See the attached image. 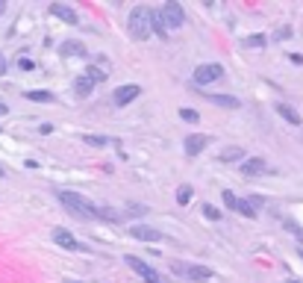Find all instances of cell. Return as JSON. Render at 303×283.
<instances>
[{"instance_id": "1", "label": "cell", "mask_w": 303, "mask_h": 283, "mask_svg": "<svg viewBox=\"0 0 303 283\" xmlns=\"http://www.w3.org/2000/svg\"><path fill=\"white\" fill-rule=\"evenodd\" d=\"M59 198V204L62 207H68L74 216H80V219H94V221H100V207H94V204H88L83 195H77V192H59L56 195Z\"/></svg>"}, {"instance_id": "2", "label": "cell", "mask_w": 303, "mask_h": 283, "mask_svg": "<svg viewBox=\"0 0 303 283\" xmlns=\"http://www.w3.org/2000/svg\"><path fill=\"white\" fill-rule=\"evenodd\" d=\"M130 35L136 41H144L150 35V12L147 9H133V15H130Z\"/></svg>"}, {"instance_id": "3", "label": "cell", "mask_w": 303, "mask_h": 283, "mask_svg": "<svg viewBox=\"0 0 303 283\" xmlns=\"http://www.w3.org/2000/svg\"><path fill=\"white\" fill-rule=\"evenodd\" d=\"M224 77V68L218 65V62H209V65H197L194 68V83L197 86H209V83H215V80H221Z\"/></svg>"}, {"instance_id": "4", "label": "cell", "mask_w": 303, "mask_h": 283, "mask_svg": "<svg viewBox=\"0 0 303 283\" xmlns=\"http://www.w3.org/2000/svg\"><path fill=\"white\" fill-rule=\"evenodd\" d=\"M159 12H162V18H165V27H171V30L183 27V21H186V15H183V6H180V3H165Z\"/></svg>"}, {"instance_id": "5", "label": "cell", "mask_w": 303, "mask_h": 283, "mask_svg": "<svg viewBox=\"0 0 303 283\" xmlns=\"http://www.w3.org/2000/svg\"><path fill=\"white\" fill-rule=\"evenodd\" d=\"M174 272L186 275V278H194V281H209L212 278V272L206 266H189V263H174Z\"/></svg>"}, {"instance_id": "6", "label": "cell", "mask_w": 303, "mask_h": 283, "mask_svg": "<svg viewBox=\"0 0 303 283\" xmlns=\"http://www.w3.org/2000/svg\"><path fill=\"white\" fill-rule=\"evenodd\" d=\"M141 94V86H136V83H130V86H118L115 89V94H112V100L118 103V106H127L130 100H136Z\"/></svg>"}, {"instance_id": "7", "label": "cell", "mask_w": 303, "mask_h": 283, "mask_svg": "<svg viewBox=\"0 0 303 283\" xmlns=\"http://www.w3.org/2000/svg\"><path fill=\"white\" fill-rule=\"evenodd\" d=\"M206 145H209V136H206V133H192V136H186V142H183V148H186L189 157H197Z\"/></svg>"}, {"instance_id": "8", "label": "cell", "mask_w": 303, "mask_h": 283, "mask_svg": "<svg viewBox=\"0 0 303 283\" xmlns=\"http://www.w3.org/2000/svg\"><path fill=\"white\" fill-rule=\"evenodd\" d=\"M130 236L138 239V242H162V233L153 230V227H147V224H133V227H130Z\"/></svg>"}, {"instance_id": "9", "label": "cell", "mask_w": 303, "mask_h": 283, "mask_svg": "<svg viewBox=\"0 0 303 283\" xmlns=\"http://www.w3.org/2000/svg\"><path fill=\"white\" fill-rule=\"evenodd\" d=\"M53 242L59 245V248H68V251H83V245L74 239V233H68L65 227H56L53 230Z\"/></svg>"}, {"instance_id": "10", "label": "cell", "mask_w": 303, "mask_h": 283, "mask_svg": "<svg viewBox=\"0 0 303 283\" xmlns=\"http://www.w3.org/2000/svg\"><path fill=\"white\" fill-rule=\"evenodd\" d=\"M127 263L133 266V272H136V275H141V278H144L147 283H162V281H159V275H156V272H153L150 266H144L141 260H136V257H127Z\"/></svg>"}, {"instance_id": "11", "label": "cell", "mask_w": 303, "mask_h": 283, "mask_svg": "<svg viewBox=\"0 0 303 283\" xmlns=\"http://www.w3.org/2000/svg\"><path fill=\"white\" fill-rule=\"evenodd\" d=\"M242 171H245L248 177H256V174H268V165H265V159H259V157H253V159H245V165H242Z\"/></svg>"}, {"instance_id": "12", "label": "cell", "mask_w": 303, "mask_h": 283, "mask_svg": "<svg viewBox=\"0 0 303 283\" xmlns=\"http://www.w3.org/2000/svg\"><path fill=\"white\" fill-rule=\"evenodd\" d=\"M50 12H53L56 18H62L65 24H77V12H74L71 6H65V3H50Z\"/></svg>"}, {"instance_id": "13", "label": "cell", "mask_w": 303, "mask_h": 283, "mask_svg": "<svg viewBox=\"0 0 303 283\" xmlns=\"http://www.w3.org/2000/svg\"><path fill=\"white\" fill-rule=\"evenodd\" d=\"M59 53H62V56H85V44H83V41H62V44H59Z\"/></svg>"}, {"instance_id": "14", "label": "cell", "mask_w": 303, "mask_h": 283, "mask_svg": "<svg viewBox=\"0 0 303 283\" xmlns=\"http://www.w3.org/2000/svg\"><path fill=\"white\" fill-rule=\"evenodd\" d=\"M206 100H212V103H218V106H227V109H239V106H242V100L233 97V94H206Z\"/></svg>"}, {"instance_id": "15", "label": "cell", "mask_w": 303, "mask_h": 283, "mask_svg": "<svg viewBox=\"0 0 303 283\" xmlns=\"http://www.w3.org/2000/svg\"><path fill=\"white\" fill-rule=\"evenodd\" d=\"M277 112H280L289 124H301V112H298V109H292L289 103H277Z\"/></svg>"}, {"instance_id": "16", "label": "cell", "mask_w": 303, "mask_h": 283, "mask_svg": "<svg viewBox=\"0 0 303 283\" xmlns=\"http://www.w3.org/2000/svg\"><path fill=\"white\" fill-rule=\"evenodd\" d=\"M165 30H168V27H165L162 12H159V9H153V12H150V32H162V35H165Z\"/></svg>"}, {"instance_id": "17", "label": "cell", "mask_w": 303, "mask_h": 283, "mask_svg": "<svg viewBox=\"0 0 303 283\" xmlns=\"http://www.w3.org/2000/svg\"><path fill=\"white\" fill-rule=\"evenodd\" d=\"M91 89H94V83L83 74V77L77 80V94H80V97H88V94H91Z\"/></svg>"}, {"instance_id": "18", "label": "cell", "mask_w": 303, "mask_h": 283, "mask_svg": "<svg viewBox=\"0 0 303 283\" xmlns=\"http://www.w3.org/2000/svg\"><path fill=\"white\" fill-rule=\"evenodd\" d=\"M27 100H35V103H53L56 97L50 92H27Z\"/></svg>"}, {"instance_id": "19", "label": "cell", "mask_w": 303, "mask_h": 283, "mask_svg": "<svg viewBox=\"0 0 303 283\" xmlns=\"http://www.w3.org/2000/svg\"><path fill=\"white\" fill-rule=\"evenodd\" d=\"M83 142H85V145H91V148H106V145H109V139H106V136H88V133L83 136Z\"/></svg>"}, {"instance_id": "20", "label": "cell", "mask_w": 303, "mask_h": 283, "mask_svg": "<svg viewBox=\"0 0 303 283\" xmlns=\"http://www.w3.org/2000/svg\"><path fill=\"white\" fill-rule=\"evenodd\" d=\"M245 157V151L242 148H230V151H224L221 154V162H236V159H242Z\"/></svg>"}, {"instance_id": "21", "label": "cell", "mask_w": 303, "mask_h": 283, "mask_svg": "<svg viewBox=\"0 0 303 283\" xmlns=\"http://www.w3.org/2000/svg\"><path fill=\"white\" fill-rule=\"evenodd\" d=\"M192 195H194V189H192L189 183L177 189V201H180V204H189V201H192Z\"/></svg>"}, {"instance_id": "22", "label": "cell", "mask_w": 303, "mask_h": 283, "mask_svg": "<svg viewBox=\"0 0 303 283\" xmlns=\"http://www.w3.org/2000/svg\"><path fill=\"white\" fill-rule=\"evenodd\" d=\"M221 201H224V207H227V210H239V198H236L230 189H227V192H221Z\"/></svg>"}, {"instance_id": "23", "label": "cell", "mask_w": 303, "mask_h": 283, "mask_svg": "<svg viewBox=\"0 0 303 283\" xmlns=\"http://www.w3.org/2000/svg\"><path fill=\"white\" fill-rule=\"evenodd\" d=\"M239 213L248 216V219H256V207H253L250 201H239Z\"/></svg>"}, {"instance_id": "24", "label": "cell", "mask_w": 303, "mask_h": 283, "mask_svg": "<svg viewBox=\"0 0 303 283\" xmlns=\"http://www.w3.org/2000/svg\"><path fill=\"white\" fill-rule=\"evenodd\" d=\"M203 216H206L209 221H221V213H218V207H212V204H203Z\"/></svg>"}, {"instance_id": "25", "label": "cell", "mask_w": 303, "mask_h": 283, "mask_svg": "<svg viewBox=\"0 0 303 283\" xmlns=\"http://www.w3.org/2000/svg\"><path fill=\"white\" fill-rule=\"evenodd\" d=\"M85 77H88L91 83H103V80H106V74H103L100 68H88V71H85Z\"/></svg>"}, {"instance_id": "26", "label": "cell", "mask_w": 303, "mask_h": 283, "mask_svg": "<svg viewBox=\"0 0 303 283\" xmlns=\"http://www.w3.org/2000/svg\"><path fill=\"white\" fill-rule=\"evenodd\" d=\"M265 44V35H250V38H245V47H262Z\"/></svg>"}, {"instance_id": "27", "label": "cell", "mask_w": 303, "mask_h": 283, "mask_svg": "<svg viewBox=\"0 0 303 283\" xmlns=\"http://www.w3.org/2000/svg\"><path fill=\"white\" fill-rule=\"evenodd\" d=\"M180 118L189 121V124H194V121H197V112H194V109H180Z\"/></svg>"}, {"instance_id": "28", "label": "cell", "mask_w": 303, "mask_h": 283, "mask_svg": "<svg viewBox=\"0 0 303 283\" xmlns=\"http://www.w3.org/2000/svg\"><path fill=\"white\" fill-rule=\"evenodd\" d=\"M18 65H21V68H24V71H32V62H29V59H21V62H18Z\"/></svg>"}, {"instance_id": "29", "label": "cell", "mask_w": 303, "mask_h": 283, "mask_svg": "<svg viewBox=\"0 0 303 283\" xmlns=\"http://www.w3.org/2000/svg\"><path fill=\"white\" fill-rule=\"evenodd\" d=\"M0 115H6V103H0Z\"/></svg>"}, {"instance_id": "30", "label": "cell", "mask_w": 303, "mask_h": 283, "mask_svg": "<svg viewBox=\"0 0 303 283\" xmlns=\"http://www.w3.org/2000/svg\"><path fill=\"white\" fill-rule=\"evenodd\" d=\"M3 12H6V3H3V0H0V15H3Z\"/></svg>"}, {"instance_id": "31", "label": "cell", "mask_w": 303, "mask_h": 283, "mask_svg": "<svg viewBox=\"0 0 303 283\" xmlns=\"http://www.w3.org/2000/svg\"><path fill=\"white\" fill-rule=\"evenodd\" d=\"M3 71H6V62H0V74H3Z\"/></svg>"}, {"instance_id": "32", "label": "cell", "mask_w": 303, "mask_h": 283, "mask_svg": "<svg viewBox=\"0 0 303 283\" xmlns=\"http://www.w3.org/2000/svg\"><path fill=\"white\" fill-rule=\"evenodd\" d=\"M3 174H6V171H3V165H0V177H3Z\"/></svg>"}, {"instance_id": "33", "label": "cell", "mask_w": 303, "mask_h": 283, "mask_svg": "<svg viewBox=\"0 0 303 283\" xmlns=\"http://www.w3.org/2000/svg\"><path fill=\"white\" fill-rule=\"evenodd\" d=\"M65 283H80V281H65Z\"/></svg>"}, {"instance_id": "34", "label": "cell", "mask_w": 303, "mask_h": 283, "mask_svg": "<svg viewBox=\"0 0 303 283\" xmlns=\"http://www.w3.org/2000/svg\"><path fill=\"white\" fill-rule=\"evenodd\" d=\"M289 283H301V281H289Z\"/></svg>"}, {"instance_id": "35", "label": "cell", "mask_w": 303, "mask_h": 283, "mask_svg": "<svg viewBox=\"0 0 303 283\" xmlns=\"http://www.w3.org/2000/svg\"><path fill=\"white\" fill-rule=\"evenodd\" d=\"M0 62H3V56H0Z\"/></svg>"}]
</instances>
